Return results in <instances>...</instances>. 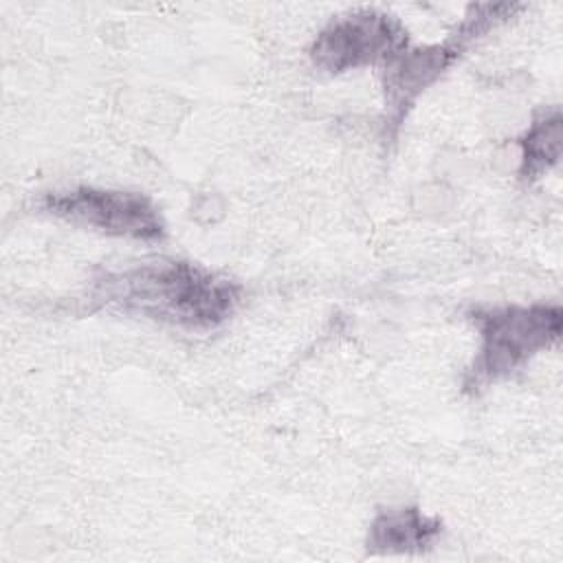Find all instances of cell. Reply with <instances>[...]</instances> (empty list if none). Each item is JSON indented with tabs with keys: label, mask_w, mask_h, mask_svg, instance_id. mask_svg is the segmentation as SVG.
Segmentation results:
<instances>
[{
	"label": "cell",
	"mask_w": 563,
	"mask_h": 563,
	"mask_svg": "<svg viewBox=\"0 0 563 563\" xmlns=\"http://www.w3.org/2000/svg\"><path fill=\"white\" fill-rule=\"evenodd\" d=\"M442 521L418 506L383 508L374 515L365 548L369 554H418L440 539Z\"/></svg>",
	"instance_id": "cell-6"
},
{
	"label": "cell",
	"mask_w": 563,
	"mask_h": 563,
	"mask_svg": "<svg viewBox=\"0 0 563 563\" xmlns=\"http://www.w3.org/2000/svg\"><path fill=\"white\" fill-rule=\"evenodd\" d=\"M42 209L59 220L103 235L141 242H154L165 235V222L156 205L136 191L81 185L46 194L42 198Z\"/></svg>",
	"instance_id": "cell-5"
},
{
	"label": "cell",
	"mask_w": 563,
	"mask_h": 563,
	"mask_svg": "<svg viewBox=\"0 0 563 563\" xmlns=\"http://www.w3.org/2000/svg\"><path fill=\"white\" fill-rule=\"evenodd\" d=\"M561 110L554 106L541 110L530 128L519 139V176L526 183L537 180L541 174L552 169L561 156Z\"/></svg>",
	"instance_id": "cell-7"
},
{
	"label": "cell",
	"mask_w": 563,
	"mask_h": 563,
	"mask_svg": "<svg viewBox=\"0 0 563 563\" xmlns=\"http://www.w3.org/2000/svg\"><path fill=\"white\" fill-rule=\"evenodd\" d=\"M95 297L130 314L205 332L235 312L242 288L202 264L156 260L106 275Z\"/></svg>",
	"instance_id": "cell-1"
},
{
	"label": "cell",
	"mask_w": 563,
	"mask_h": 563,
	"mask_svg": "<svg viewBox=\"0 0 563 563\" xmlns=\"http://www.w3.org/2000/svg\"><path fill=\"white\" fill-rule=\"evenodd\" d=\"M409 46L405 24L380 9H356L330 20L310 44V62L328 75L387 64Z\"/></svg>",
	"instance_id": "cell-4"
},
{
	"label": "cell",
	"mask_w": 563,
	"mask_h": 563,
	"mask_svg": "<svg viewBox=\"0 0 563 563\" xmlns=\"http://www.w3.org/2000/svg\"><path fill=\"white\" fill-rule=\"evenodd\" d=\"M479 332V347L464 374V389H479L499 383L537 354L554 347L563 330V312L559 303H510L482 306L468 312Z\"/></svg>",
	"instance_id": "cell-2"
},
{
	"label": "cell",
	"mask_w": 563,
	"mask_h": 563,
	"mask_svg": "<svg viewBox=\"0 0 563 563\" xmlns=\"http://www.w3.org/2000/svg\"><path fill=\"white\" fill-rule=\"evenodd\" d=\"M523 4H473L462 22L438 44L407 46L383 66L385 132L396 134L418 97L435 84L477 40L521 11Z\"/></svg>",
	"instance_id": "cell-3"
}]
</instances>
